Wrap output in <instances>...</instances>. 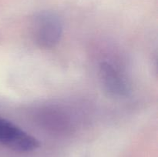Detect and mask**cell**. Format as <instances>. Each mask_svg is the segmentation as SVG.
<instances>
[{
	"label": "cell",
	"instance_id": "3957f363",
	"mask_svg": "<svg viewBox=\"0 0 158 157\" xmlns=\"http://www.w3.org/2000/svg\"><path fill=\"white\" fill-rule=\"evenodd\" d=\"M100 77L103 88L113 96H126L130 91L124 75L109 62H102L100 66Z\"/></svg>",
	"mask_w": 158,
	"mask_h": 157
},
{
	"label": "cell",
	"instance_id": "6da1fadb",
	"mask_svg": "<svg viewBox=\"0 0 158 157\" xmlns=\"http://www.w3.org/2000/svg\"><path fill=\"white\" fill-rule=\"evenodd\" d=\"M61 18L52 12H40L33 22V35L35 42L43 49H51L58 44L63 34Z\"/></svg>",
	"mask_w": 158,
	"mask_h": 157
},
{
	"label": "cell",
	"instance_id": "7a4b0ae2",
	"mask_svg": "<svg viewBox=\"0 0 158 157\" xmlns=\"http://www.w3.org/2000/svg\"><path fill=\"white\" fill-rule=\"evenodd\" d=\"M0 143L14 151L32 152L40 147L37 139L13 123L0 116Z\"/></svg>",
	"mask_w": 158,
	"mask_h": 157
}]
</instances>
